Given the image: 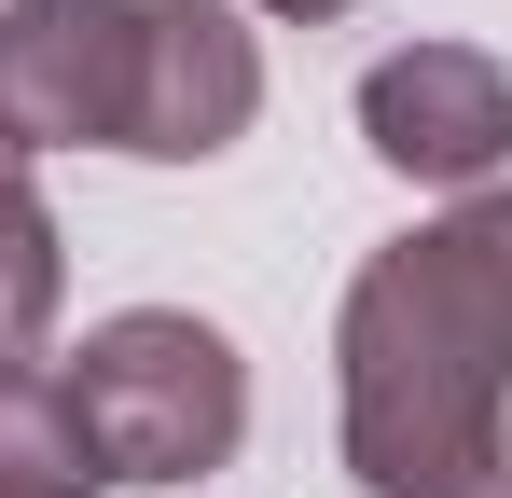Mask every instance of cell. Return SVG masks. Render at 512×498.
Here are the masks:
<instances>
[{
	"label": "cell",
	"instance_id": "6da1fadb",
	"mask_svg": "<svg viewBox=\"0 0 512 498\" xmlns=\"http://www.w3.org/2000/svg\"><path fill=\"white\" fill-rule=\"evenodd\" d=\"M346 471L360 498H485L512 429V194H471L346 277Z\"/></svg>",
	"mask_w": 512,
	"mask_h": 498
},
{
	"label": "cell",
	"instance_id": "7a4b0ae2",
	"mask_svg": "<svg viewBox=\"0 0 512 498\" xmlns=\"http://www.w3.org/2000/svg\"><path fill=\"white\" fill-rule=\"evenodd\" d=\"M56 388L84 415L111 485H194L250 443V360L180 305H125L84 332V360H56Z\"/></svg>",
	"mask_w": 512,
	"mask_h": 498
},
{
	"label": "cell",
	"instance_id": "3957f363",
	"mask_svg": "<svg viewBox=\"0 0 512 498\" xmlns=\"http://www.w3.org/2000/svg\"><path fill=\"white\" fill-rule=\"evenodd\" d=\"M125 125H139V0H14L0 14V139L125 153Z\"/></svg>",
	"mask_w": 512,
	"mask_h": 498
},
{
	"label": "cell",
	"instance_id": "277c9868",
	"mask_svg": "<svg viewBox=\"0 0 512 498\" xmlns=\"http://www.w3.org/2000/svg\"><path fill=\"white\" fill-rule=\"evenodd\" d=\"M250 111H263L250 28H236L222 0H139V125H125V153L208 166V153L250 139Z\"/></svg>",
	"mask_w": 512,
	"mask_h": 498
},
{
	"label": "cell",
	"instance_id": "5b68a950",
	"mask_svg": "<svg viewBox=\"0 0 512 498\" xmlns=\"http://www.w3.org/2000/svg\"><path fill=\"white\" fill-rule=\"evenodd\" d=\"M360 139L402 166V180H485V166L512 153V70L485 42L374 56V70H360Z\"/></svg>",
	"mask_w": 512,
	"mask_h": 498
},
{
	"label": "cell",
	"instance_id": "8992f818",
	"mask_svg": "<svg viewBox=\"0 0 512 498\" xmlns=\"http://www.w3.org/2000/svg\"><path fill=\"white\" fill-rule=\"evenodd\" d=\"M97 485H111V471H97L70 388H56L42 360H0V498H97Z\"/></svg>",
	"mask_w": 512,
	"mask_h": 498
},
{
	"label": "cell",
	"instance_id": "52a82bcc",
	"mask_svg": "<svg viewBox=\"0 0 512 498\" xmlns=\"http://www.w3.org/2000/svg\"><path fill=\"white\" fill-rule=\"evenodd\" d=\"M56 291H70V249H56V208L28 194V153L0 139V360H28L56 332Z\"/></svg>",
	"mask_w": 512,
	"mask_h": 498
},
{
	"label": "cell",
	"instance_id": "ba28073f",
	"mask_svg": "<svg viewBox=\"0 0 512 498\" xmlns=\"http://www.w3.org/2000/svg\"><path fill=\"white\" fill-rule=\"evenodd\" d=\"M263 14H291V28H319V14H346V0H263Z\"/></svg>",
	"mask_w": 512,
	"mask_h": 498
},
{
	"label": "cell",
	"instance_id": "9c48e42d",
	"mask_svg": "<svg viewBox=\"0 0 512 498\" xmlns=\"http://www.w3.org/2000/svg\"><path fill=\"white\" fill-rule=\"evenodd\" d=\"M485 498H512V429H499V485H485Z\"/></svg>",
	"mask_w": 512,
	"mask_h": 498
}]
</instances>
